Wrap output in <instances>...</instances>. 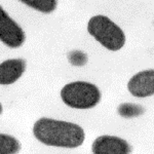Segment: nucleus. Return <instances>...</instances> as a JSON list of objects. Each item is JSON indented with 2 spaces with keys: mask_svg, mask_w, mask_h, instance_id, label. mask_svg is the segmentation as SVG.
<instances>
[{
  "mask_svg": "<svg viewBox=\"0 0 154 154\" xmlns=\"http://www.w3.org/2000/svg\"><path fill=\"white\" fill-rule=\"evenodd\" d=\"M131 146L125 140L110 135L98 137L91 145L94 154H131Z\"/></svg>",
  "mask_w": 154,
  "mask_h": 154,
  "instance_id": "obj_5",
  "label": "nucleus"
},
{
  "mask_svg": "<svg viewBox=\"0 0 154 154\" xmlns=\"http://www.w3.org/2000/svg\"><path fill=\"white\" fill-rule=\"evenodd\" d=\"M102 94L98 86L86 81H73L61 89V99L70 108L88 110L100 103Z\"/></svg>",
  "mask_w": 154,
  "mask_h": 154,
  "instance_id": "obj_3",
  "label": "nucleus"
},
{
  "mask_svg": "<svg viewBox=\"0 0 154 154\" xmlns=\"http://www.w3.org/2000/svg\"><path fill=\"white\" fill-rule=\"evenodd\" d=\"M21 147L18 139L7 134H0V154H18Z\"/></svg>",
  "mask_w": 154,
  "mask_h": 154,
  "instance_id": "obj_9",
  "label": "nucleus"
},
{
  "mask_svg": "<svg viewBox=\"0 0 154 154\" xmlns=\"http://www.w3.org/2000/svg\"><path fill=\"white\" fill-rule=\"evenodd\" d=\"M33 135L44 145L60 148H77L85 140V133L80 125L48 117L34 123Z\"/></svg>",
  "mask_w": 154,
  "mask_h": 154,
  "instance_id": "obj_1",
  "label": "nucleus"
},
{
  "mask_svg": "<svg viewBox=\"0 0 154 154\" xmlns=\"http://www.w3.org/2000/svg\"><path fill=\"white\" fill-rule=\"evenodd\" d=\"M2 111H3V108H2V105H1V103H0V115H1Z\"/></svg>",
  "mask_w": 154,
  "mask_h": 154,
  "instance_id": "obj_11",
  "label": "nucleus"
},
{
  "mask_svg": "<svg viewBox=\"0 0 154 154\" xmlns=\"http://www.w3.org/2000/svg\"><path fill=\"white\" fill-rule=\"evenodd\" d=\"M0 41L9 48H19L26 41L22 27L0 5Z\"/></svg>",
  "mask_w": 154,
  "mask_h": 154,
  "instance_id": "obj_4",
  "label": "nucleus"
},
{
  "mask_svg": "<svg viewBox=\"0 0 154 154\" xmlns=\"http://www.w3.org/2000/svg\"><path fill=\"white\" fill-rule=\"evenodd\" d=\"M88 31L102 46L108 51H117L125 44V34L122 29L108 17L98 14L89 19Z\"/></svg>",
  "mask_w": 154,
  "mask_h": 154,
  "instance_id": "obj_2",
  "label": "nucleus"
},
{
  "mask_svg": "<svg viewBox=\"0 0 154 154\" xmlns=\"http://www.w3.org/2000/svg\"><path fill=\"white\" fill-rule=\"evenodd\" d=\"M27 68L24 59H8L0 63V85H11L17 82Z\"/></svg>",
  "mask_w": 154,
  "mask_h": 154,
  "instance_id": "obj_7",
  "label": "nucleus"
},
{
  "mask_svg": "<svg viewBox=\"0 0 154 154\" xmlns=\"http://www.w3.org/2000/svg\"><path fill=\"white\" fill-rule=\"evenodd\" d=\"M117 112L123 118H134L142 115L145 112V109L138 104L122 103L118 106Z\"/></svg>",
  "mask_w": 154,
  "mask_h": 154,
  "instance_id": "obj_10",
  "label": "nucleus"
},
{
  "mask_svg": "<svg viewBox=\"0 0 154 154\" xmlns=\"http://www.w3.org/2000/svg\"><path fill=\"white\" fill-rule=\"evenodd\" d=\"M128 89L136 98L154 96V69L143 70L135 74L128 82Z\"/></svg>",
  "mask_w": 154,
  "mask_h": 154,
  "instance_id": "obj_6",
  "label": "nucleus"
},
{
  "mask_svg": "<svg viewBox=\"0 0 154 154\" xmlns=\"http://www.w3.org/2000/svg\"><path fill=\"white\" fill-rule=\"evenodd\" d=\"M30 8L41 14H51L58 6V0H19Z\"/></svg>",
  "mask_w": 154,
  "mask_h": 154,
  "instance_id": "obj_8",
  "label": "nucleus"
}]
</instances>
